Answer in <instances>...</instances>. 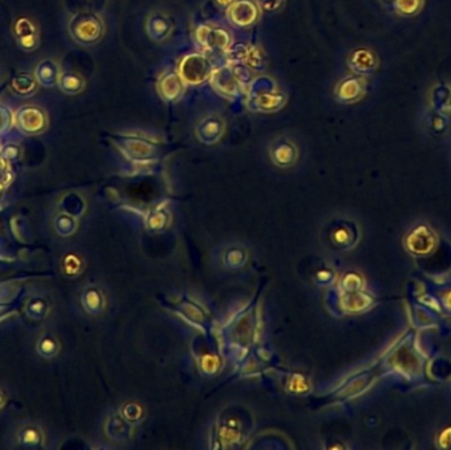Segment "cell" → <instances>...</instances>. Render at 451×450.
Returning <instances> with one entry per match:
<instances>
[{"instance_id":"6da1fadb","label":"cell","mask_w":451,"mask_h":450,"mask_svg":"<svg viewBox=\"0 0 451 450\" xmlns=\"http://www.w3.org/2000/svg\"><path fill=\"white\" fill-rule=\"evenodd\" d=\"M248 106L259 113H275L287 103V95L278 91L268 77L253 78L248 86Z\"/></svg>"},{"instance_id":"7a4b0ae2","label":"cell","mask_w":451,"mask_h":450,"mask_svg":"<svg viewBox=\"0 0 451 450\" xmlns=\"http://www.w3.org/2000/svg\"><path fill=\"white\" fill-rule=\"evenodd\" d=\"M74 40L81 45H93L102 39L104 27L98 15L81 12L74 16L69 24Z\"/></svg>"},{"instance_id":"3957f363","label":"cell","mask_w":451,"mask_h":450,"mask_svg":"<svg viewBox=\"0 0 451 450\" xmlns=\"http://www.w3.org/2000/svg\"><path fill=\"white\" fill-rule=\"evenodd\" d=\"M214 72V66L210 58L202 53H190L181 59L178 73L184 79L185 85L200 86L206 81H210V77Z\"/></svg>"},{"instance_id":"277c9868","label":"cell","mask_w":451,"mask_h":450,"mask_svg":"<svg viewBox=\"0 0 451 450\" xmlns=\"http://www.w3.org/2000/svg\"><path fill=\"white\" fill-rule=\"evenodd\" d=\"M210 82L213 88L224 98H235L240 93L242 85L236 79L233 74V66L224 65L214 69V72L210 77Z\"/></svg>"},{"instance_id":"5b68a950","label":"cell","mask_w":451,"mask_h":450,"mask_svg":"<svg viewBox=\"0 0 451 450\" xmlns=\"http://www.w3.org/2000/svg\"><path fill=\"white\" fill-rule=\"evenodd\" d=\"M227 17L235 27H249L259 19V6L252 0H235L227 10Z\"/></svg>"},{"instance_id":"8992f818","label":"cell","mask_w":451,"mask_h":450,"mask_svg":"<svg viewBox=\"0 0 451 450\" xmlns=\"http://www.w3.org/2000/svg\"><path fill=\"white\" fill-rule=\"evenodd\" d=\"M195 35H197L198 43L211 50L226 52L227 48L233 44L230 32L222 27L201 26L200 28L197 29Z\"/></svg>"},{"instance_id":"52a82bcc","label":"cell","mask_w":451,"mask_h":450,"mask_svg":"<svg viewBox=\"0 0 451 450\" xmlns=\"http://www.w3.org/2000/svg\"><path fill=\"white\" fill-rule=\"evenodd\" d=\"M226 131V123L218 114L204 116L195 129V135L200 142L204 144H214L220 140Z\"/></svg>"},{"instance_id":"ba28073f","label":"cell","mask_w":451,"mask_h":450,"mask_svg":"<svg viewBox=\"0 0 451 450\" xmlns=\"http://www.w3.org/2000/svg\"><path fill=\"white\" fill-rule=\"evenodd\" d=\"M269 153H271L272 161L276 164L277 167H281V168L291 167L298 158L297 147L291 140L284 139V138H280V139H277L276 142H274V144L271 145Z\"/></svg>"},{"instance_id":"9c48e42d","label":"cell","mask_w":451,"mask_h":450,"mask_svg":"<svg viewBox=\"0 0 451 450\" xmlns=\"http://www.w3.org/2000/svg\"><path fill=\"white\" fill-rule=\"evenodd\" d=\"M146 33L152 41L162 43L171 36V33L173 30V26L166 15L161 14V12H152L146 19Z\"/></svg>"},{"instance_id":"30bf717a","label":"cell","mask_w":451,"mask_h":450,"mask_svg":"<svg viewBox=\"0 0 451 450\" xmlns=\"http://www.w3.org/2000/svg\"><path fill=\"white\" fill-rule=\"evenodd\" d=\"M120 147L128 158L136 161L151 159L156 153V147L142 138H123Z\"/></svg>"},{"instance_id":"8fae6325","label":"cell","mask_w":451,"mask_h":450,"mask_svg":"<svg viewBox=\"0 0 451 450\" xmlns=\"http://www.w3.org/2000/svg\"><path fill=\"white\" fill-rule=\"evenodd\" d=\"M14 33L19 45L24 50H33L39 45V30L36 24L27 19H19L14 26Z\"/></svg>"},{"instance_id":"7c38bea8","label":"cell","mask_w":451,"mask_h":450,"mask_svg":"<svg viewBox=\"0 0 451 450\" xmlns=\"http://www.w3.org/2000/svg\"><path fill=\"white\" fill-rule=\"evenodd\" d=\"M185 82L180 73L169 72L164 74L157 84V90L161 98L168 102L177 101L185 88Z\"/></svg>"},{"instance_id":"4fadbf2b","label":"cell","mask_w":451,"mask_h":450,"mask_svg":"<svg viewBox=\"0 0 451 450\" xmlns=\"http://www.w3.org/2000/svg\"><path fill=\"white\" fill-rule=\"evenodd\" d=\"M17 122L21 130L28 133H36L44 130L46 118L41 110L33 106H26L17 113Z\"/></svg>"},{"instance_id":"5bb4252c","label":"cell","mask_w":451,"mask_h":450,"mask_svg":"<svg viewBox=\"0 0 451 450\" xmlns=\"http://www.w3.org/2000/svg\"><path fill=\"white\" fill-rule=\"evenodd\" d=\"M363 82L356 77L345 78L336 87V98L345 103L358 101L363 95Z\"/></svg>"},{"instance_id":"9a60e30c","label":"cell","mask_w":451,"mask_h":450,"mask_svg":"<svg viewBox=\"0 0 451 450\" xmlns=\"http://www.w3.org/2000/svg\"><path fill=\"white\" fill-rule=\"evenodd\" d=\"M349 68L356 74H367L376 68V58L368 49H358L349 57Z\"/></svg>"},{"instance_id":"2e32d148","label":"cell","mask_w":451,"mask_h":450,"mask_svg":"<svg viewBox=\"0 0 451 450\" xmlns=\"http://www.w3.org/2000/svg\"><path fill=\"white\" fill-rule=\"evenodd\" d=\"M35 75L41 85L46 87L53 86L59 82V68L53 61L46 59L37 65Z\"/></svg>"},{"instance_id":"e0dca14e","label":"cell","mask_w":451,"mask_h":450,"mask_svg":"<svg viewBox=\"0 0 451 450\" xmlns=\"http://www.w3.org/2000/svg\"><path fill=\"white\" fill-rule=\"evenodd\" d=\"M59 84L61 90L64 93H66V94H70V95L81 93L84 90V87H85L84 78L79 74H75V73L59 74Z\"/></svg>"},{"instance_id":"ac0fdd59","label":"cell","mask_w":451,"mask_h":450,"mask_svg":"<svg viewBox=\"0 0 451 450\" xmlns=\"http://www.w3.org/2000/svg\"><path fill=\"white\" fill-rule=\"evenodd\" d=\"M248 50H249V48L246 44H231L226 50V58H227L229 64H231V65L244 62L247 58Z\"/></svg>"},{"instance_id":"d6986e66","label":"cell","mask_w":451,"mask_h":450,"mask_svg":"<svg viewBox=\"0 0 451 450\" xmlns=\"http://www.w3.org/2000/svg\"><path fill=\"white\" fill-rule=\"evenodd\" d=\"M12 87H14V90L17 94L28 95V94L35 91L36 84H35L33 78L28 74H19L14 79V82H12Z\"/></svg>"},{"instance_id":"ffe728a7","label":"cell","mask_w":451,"mask_h":450,"mask_svg":"<svg viewBox=\"0 0 451 450\" xmlns=\"http://www.w3.org/2000/svg\"><path fill=\"white\" fill-rule=\"evenodd\" d=\"M265 56L259 48H252L248 50L247 58L244 61V64L247 65L248 68L253 72V71H262L265 68Z\"/></svg>"},{"instance_id":"44dd1931","label":"cell","mask_w":451,"mask_h":450,"mask_svg":"<svg viewBox=\"0 0 451 450\" xmlns=\"http://www.w3.org/2000/svg\"><path fill=\"white\" fill-rule=\"evenodd\" d=\"M231 66H233V74H235L236 79L239 81V84L242 86H249V84L253 81L255 77L247 65L244 62H239V64H233Z\"/></svg>"},{"instance_id":"7402d4cb","label":"cell","mask_w":451,"mask_h":450,"mask_svg":"<svg viewBox=\"0 0 451 450\" xmlns=\"http://www.w3.org/2000/svg\"><path fill=\"white\" fill-rule=\"evenodd\" d=\"M281 3L282 0H260V4L265 11H275L280 8Z\"/></svg>"}]
</instances>
